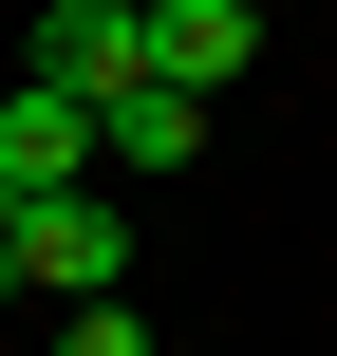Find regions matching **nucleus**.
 <instances>
[{"mask_svg": "<svg viewBox=\"0 0 337 356\" xmlns=\"http://www.w3.org/2000/svg\"><path fill=\"white\" fill-rule=\"evenodd\" d=\"M19 75L75 94V113H113V94L150 75V19H131V0H38V19H19Z\"/></svg>", "mask_w": 337, "mask_h": 356, "instance_id": "obj_1", "label": "nucleus"}, {"mask_svg": "<svg viewBox=\"0 0 337 356\" xmlns=\"http://www.w3.org/2000/svg\"><path fill=\"white\" fill-rule=\"evenodd\" d=\"M19 300H56V319H75V300H131V207H113V188H56V207L19 225Z\"/></svg>", "mask_w": 337, "mask_h": 356, "instance_id": "obj_2", "label": "nucleus"}, {"mask_svg": "<svg viewBox=\"0 0 337 356\" xmlns=\"http://www.w3.org/2000/svg\"><path fill=\"white\" fill-rule=\"evenodd\" d=\"M131 19H150V75H169L188 113H206L225 75H263V19H244V0H131Z\"/></svg>", "mask_w": 337, "mask_h": 356, "instance_id": "obj_3", "label": "nucleus"}, {"mask_svg": "<svg viewBox=\"0 0 337 356\" xmlns=\"http://www.w3.org/2000/svg\"><path fill=\"white\" fill-rule=\"evenodd\" d=\"M0 188H19V207L94 188V113H75V94H38V75H0Z\"/></svg>", "mask_w": 337, "mask_h": 356, "instance_id": "obj_4", "label": "nucleus"}, {"mask_svg": "<svg viewBox=\"0 0 337 356\" xmlns=\"http://www.w3.org/2000/svg\"><path fill=\"white\" fill-rule=\"evenodd\" d=\"M188 150H206V113H188L169 75H131V94L94 113V169H188Z\"/></svg>", "mask_w": 337, "mask_h": 356, "instance_id": "obj_5", "label": "nucleus"}, {"mask_svg": "<svg viewBox=\"0 0 337 356\" xmlns=\"http://www.w3.org/2000/svg\"><path fill=\"white\" fill-rule=\"evenodd\" d=\"M38 356H169V338H150L131 300H75V319H56V338H38Z\"/></svg>", "mask_w": 337, "mask_h": 356, "instance_id": "obj_6", "label": "nucleus"}]
</instances>
